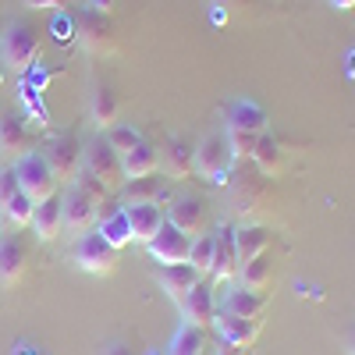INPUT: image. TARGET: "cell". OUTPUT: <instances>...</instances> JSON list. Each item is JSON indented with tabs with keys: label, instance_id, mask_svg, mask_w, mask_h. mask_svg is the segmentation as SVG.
Returning a JSON list of instances; mask_svg holds the SVG:
<instances>
[{
	"label": "cell",
	"instance_id": "cell-7",
	"mask_svg": "<svg viewBox=\"0 0 355 355\" xmlns=\"http://www.w3.org/2000/svg\"><path fill=\"white\" fill-rule=\"evenodd\" d=\"M231 164V153H227V142L224 135L210 132V135H202L196 146H192V171L199 178H206V182H220L224 171Z\"/></svg>",
	"mask_w": 355,
	"mask_h": 355
},
{
	"label": "cell",
	"instance_id": "cell-3",
	"mask_svg": "<svg viewBox=\"0 0 355 355\" xmlns=\"http://www.w3.org/2000/svg\"><path fill=\"white\" fill-rule=\"evenodd\" d=\"M82 171L85 174H93L96 182L114 196V192H121L125 185V171H121V153H114L107 139H93V142H85L82 146Z\"/></svg>",
	"mask_w": 355,
	"mask_h": 355
},
{
	"label": "cell",
	"instance_id": "cell-41",
	"mask_svg": "<svg viewBox=\"0 0 355 355\" xmlns=\"http://www.w3.org/2000/svg\"><path fill=\"white\" fill-rule=\"evenodd\" d=\"M345 352H348V355H355V327L348 331V341H345Z\"/></svg>",
	"mask_w": 355,
	"mask_h": 355
},
{
	"label": "cell",
	"instance_id": "cell-38",
	"mask_svg": "<svg viewBox=\"0 0 355 355\" xmlns=\"http://www.w3.org/2000/svg\"><path fill=\"white\" fill-rule=\"evenodd\" d=\"M210 4H214V8L220 11V18H224V11H227V8H234V4H245V0H210Z\"/></svg>",
	"mask_w": 355,
	"mask_h": 355
},
{
	"label": "cell",
	"instance_id": "cell-34",
	"mask_svg": "<svg viewBox=\"0 0 355 355\" xmlns=\"http://www.w3.org/2000/svg\"><path fill=\"white\" fill-rule=\"evenodd\" d=\"M15 192H21L18 189V178H15V167H0V210L11 202Z\"/></svg>",
	"mask_w": 355,
	"mask_h": 355
},
{
	"label": "cell",
	"instance_id": "cell-6",
	"mask_svg": "<svg viewBox=\"0 0 355 355\" xmlns=\"http://www.w3.org/2000/svg\"><path fill=\"white\" fill-rule=\"evenodd\" d=\"M100 206L93 196H89L85 189H78L75 182L68 185V192L61 196V214H64V231L71 234H85L96 227V217H100Z\"/></svg>",
	"mask_w": 355,
	"mask_h": 355
},
{
	"label": "cell",
	"instance_id": "cell-30",
	"mask_svg": "<svg viewBox=\"0 0 355 355\" xmlns=\"http://www.w3.org/2000/svg\"><path fill=\"white\" fill-rule=\"evenodd\" d=\"M224 142H227L231 160H252L259 135H256V132H245V128H231V125H224Z\"/></svg>",
	"mask_w": 355,
	"mask_h": 355
},
{
	"label": "cell",
	"instance_id": "cell-18",
	"mask_svg": "<svg viewBox=\"0 0 355 355\" xmlns=\"http://www.w3.org/2000/svg\"><path fill=\"white\" fill-rule=\"evenodd\" d=\"M160 150V174L171 178V182H185L192 178V146L185 139H167Z\"/></svg>",
	"mask_w": 355,
	"mask_h": 355
},
{
	"label": "cell",
	"instance_id": "cell-27",
	"mask_svg": "<svg viewBox=\"0 0 355 355\" xmlns=\"http://www.w3.org/2000/svg\"><path fill=\"white\" fill-rule=\"evenodd\" d=\"M167 355H206V331L202 327H196V323H182V327L174 331V338H171V348H167Z\"/></svg>",
	"mask_w": 355,
	"mask_h": 355
},
{
	"label": "cell",
	"instance_id": "cell-33",
	"mask_svg": "<svg viewBox=\"0 0 355 355\" xmlns=\"http://www.w3.org/2000/svg\"><path fill=\"white\" fill-rule=\"evenodd\" d=\"M103 139H107V146H110V150L114 153H128L132 150V146L142 139L132 125H125V121H117V125H110L107 132H103Z\"/></svg>",
	"mask_w": 355,
	"mask_h": 355
},
{
	"label": "cell",
	"instance_id": "cell-32",
	"mask_svg": "<svg viewBox=\"0 0 355 355\" xmlns=\"http://www.w3.org/2000/svg\"><path fill=\"white\" fill-rule=\"evenodd\" d=\"M189 266L199 277H210V266H214V234H196L192 249H189Z\"/></svg>",
	"mask_w": 355,
	"mask_h": 355
},
{
	"label": "cell",
	"instance_id": "cell-25",
	"mask_svg": "<svg viewBox=\"0 0 355 355\" xmlns=\"http://www.w3.org/2000/svg\"><path fill=\"white\" fill-rule=\"evenodd\" d=\"M121 196H125V202H157V206H164L171 199L164 178H157V174H150V178H128V182L121 185Z\"/></svg>",
	"mask_w": 355,
	"mask_h": 355
},
{
	"label": "cell",
	"instance_id": "cell-22",
	"mask_svg": "<svg viewBox=\"0 0 355 355\" xmlns=\"http://www.w3.org/2000/svg\"><path fill=\"white\" fill-rule=\"evenodd\" d=\"M220 309L231 313V316H242V320H259L263 309H266V299L259 291H249V288H227L224 299H220Z\"/></svg>",
	"mask_w": 355,
	"mask_h": 355
},
{
	"label": "cell",
	"instance_id": "cell-4",
	"mask_svg": "<svg viewBox=\"0 0 355 355\" xmlns=\"http://www.w3.org/2000/svg\"><path fill=\"white\" fill-rule=\"evenodd\" d=\"M75 266L93 277H107L117 270V249L103 239L100 231H85L82 239L75 242V252H71Z\"/></svg>",
	"mask_w": 355,
	"mask_h": 355
},
{
	"label": "cell",
	"instance_id": "cell-37",
	"mask_svg": "<svg viewBox=\"0 0 355 355\" xmlns=\"http://www.w3.org/2000/svg\"><path fill=\"white\" fill-rule=\"evenodd\" d=\"M21 4H25V8H36V11H40V8H64L68 0H21Z\"/></svg>",
	"mask_w": 355,
	"mask_h": 355
},
{
	"label": "cell",
	"instance_id": "cell-12",
	"mask_svg": "<svg viewBox=\"0 0 355 355\" xmlns=\"http://www.w3.org/2000/svg\"><path fill=\"white\" fill-rule=\"evenodd\" d=\"M125 206V220H128V231H132V242L139 245H150L153 234L164 227V206L157 202H121Z\"/></svg>",
	"mask_w": 355,
	"mask_h": 355
},
{
	"label": "cell",
	"instance_id": "cell-8",
	"mask_svg": "<svg viewBox=\"0 0 355 355\" xmlns=\"http://www.w3.org/2000/svg\"><path fill=\"white\" fill-rule=\"evenodd\" d=\"M43 157H46V164H50V171H53V182H57V185H71L75 174L82 171V146H78L75 135H57V139H50V146H46Z\"/></svg>",
	"mask_w": 355,
	"mask_h": 355
},
{
	"label": "cell",
	"instance_id": "cell-13",
	"mask_svg": "<svg viewBox=\"0 0 355 355\" xmlns=\"http://www.w3.org/2000/svg\"><path fill=\"white\" fill-rule=\"evenodd\" d=\"M36 150V139L33 132L25 128V121L8 110V114H0V157H8V160H18L25 153H33Z\"/></svg>",
	"mask_w": 355,
	"mask_h": 355
},
{
	"label": "cell",
	"instance_id": "cell-11",
	"mask_svg": "<svg viewBox=\"0 0 355 355\" xmlns=\"http://www.w3.org/2000/svg\"><path fill=\"white\" fill-rule=\"evenodd\" d=\"M146 249H150V256H153L160 266H178V263H189L192 239H189V234H182L174 224L164 220V227L153 234V242L146 245Z\"/></svg>",
	"mask_w": 355,
	"mask_h": 355
},
{
	"label": "cell",
	"instance_id": "cell-36",
	"mask_svg": "<svg viewBox=\"0 0 355 355\" xmlns=\"http://www.w3.org/2000/svg\"><path fill=\"white\" fill-rule=\"evenodd\" d=\"M100 355H135V348H132L128 341H110Z\"/></svg>",
	"mask_w": 355,
	"mask_h": 355
},
{
	"label": "cell",
	"instance_id": "cell-21",
	"mask_svg": "<svg viewBox=\"0 0 355 355\" xmlns=\"http://www.w3.org/2000/svg\"><path fill=\"white\" fill-rule=\"evenodd\" d=\"M270 245H274V231H270V227H263V224H242V227H234V249H239V266H242L245 259L263 256Z\"/></svg>",
	"mask_w": 355,
	"mask_h": 355
},
{
	"label": "cell",
	"instance_id": "cell-28",
	"mask_svg": "<svg viewBox=\"0 0 355 355\" xmlns=\"http://www.w3.org/2000/svg\"><path fill=\"white\" fill-rule=\"evenodd\" d=\"M252 160L259 164V171L263 174H270V178H277L281 171H284V153H281V146H277V139L274 135H259V142H256V153H252Z\"/></svg>",
	"mask_w": 355,
	"mask_h": 355
},
{
	"label": "cell",
	"instance_id": "cell-31",
	"mask_svg": "<svg viewBox=\"0 0 355 355\" xmlns=\"http://www.w3.org/2000/svg\"><path fill=\"white\" fill-rule=\"evenodd\" d=\"M33 210H36V199H28L25 192H15L11 202L4 206V210H0V217H4L15 231H21V227L33 224Z\"/></svg>",
	"mask_w": 355,
	"mask_h": 355
},
{
	"label": "cell",
	"instance_id": "cell-26",
	"mask_svg": "<svg viewBox=\"0 0 355 355\" xmlns=\"http://www.w3.org/2000/svg\"><path fill=\"white\" fill-rule=\"evenodd\" d=\"M234 281H239L242 288H249V291H266V288H270V281H274V266H270V256H256V259H245L242 266H239V277H234Z\"/></svg>",
	"mask_w": 355,
	"mask_h": 355
},
{
	"label": "cell",
	"instance_id": "cell-20",
	"mask_svg": "<svg viewBox=\"0 0 355 355\" xmlns=\"http://www.w3.org/2000/svg\"><path fill=\"white\" fill-rule=\"evenodd\" d=\"M121 171H125V182L128 178H150L160 174V150L153 142L139 139L128 153H121Z\"/></svg>",
	"mask_w": 355,
	"mask_h": 355
},
{
	"label": "cell",
	"instance_id": "cell-9",
	"mask_svg": "<svg viewBox=\"0 0 355 355\" xmlns=\"http://www.w3.org/2000/svg\"><path fill=\"white\" fill-rule=\"evenodd\" d=\"M239 277V249H234V227L220 224L214 231V266H210V281L214 288L231 284Z\"/></svg>",
	"mask_w": 355,
	"mask_h": 355
},
{
	"label": "cell",
	"instance_id": "cell-29",
	"mask_svg": "<svg viewBox=\"0 0 355 355\" xmlns=\"http://www.w3.org/2000/svg\"><path fill=\"white\" fill-rule=\"evenodd\" d=\"M227 125L231 128H245V132H256V135H263L266 132V114L256 107V103H234L231 107V114H227Z\"/></svg>",
	"mask_w": 355,
	"mask_h": 355
},
{
	"label": "cell",
	"instance_id": "cell-2",
	"mask_svg": "<svg viewBox=\"0 0 355 355\" xmlns=\"http://www.w3.org/2000/svg\"><path fill=\"white\" fill-rule=\"evenodd\" d=\"M75 40L85 53L93 57H107L117 50V28L107 18V11H93V8H78L75 15Z\"/></svg>",
	"mask_w": 355,
	"mask_h": 355
},
{
	"label": "cell",
	"instance_id": "cell-35",
	"mask_svg": "<svg viewBox=\"0 0 355 355\" xmlns=\"http://www.w3.org/2000/svg\"><path fill=\"white\" fill-rule=\"evenodd\" d=\"M75 185H78V189H85V192L93 196L96 202H107V199H110V192H107V189L96 182L93 174H85V171H78V174H75Z\"/></svg>",
	"mask_w": 355,
	"mask_h": 355
},
{
	"label": "cell",
	"instance_id": "cell-19",
	"mask_svg": "<svg viewBox=\"0 0 355 355\" xmlns=\"http://www.w3.org/2000/svg\"><path fill=\"white\" fill-rule=\"evenodd\" d=\"M89 121L100 132H107L110 125L121 121V103H117V93L107 82L93 85V93H89Z\"/></svg>",
	"mask_w": 355,
	"mask_h": 355
},
{
	"label": "cell",
	"instance_id": "cell-16",
	"mask_svg": "<svg viewBox=\"0 0 355 355\" xmlns=\"http://www.w3.org/2000/svg\"><path fill=\"white\" fill-rule=\"evenodd\" d=\"M214 327H217V338H220V341H227V345H234V348L249 352L263 323H259V320H242V316H231V313L217 309V316H214Z\"/></svg>",
	"mask_w": 355,
	"mask_h": 355
},
{
	"label": "cell",
	"instance_id": "cell-39",
	"mask_svg": "<svg viewBox=\"0 0 355 355\" xmlns=\"http://www.w3.org/2000/svg\"><path fill=\"white\" fill-rule=\"evenodd\" d=\"M217 355H245V352L234 348V345H227V341H220V345H217Z\"/></svg>",
	"mask_w": 355,
	"mask_h": 355
},
{
	"label": "cell",
	"instance_id": "cell-10",
	"mask_svg": "<svg viewBox=\"0 0 355 355\" xmlns=\"http://www.w3.org/2000/svg\"><path fill=\"white\" fill-rule=\"evenodd\" d=\"M167 224H174L182 234L196 239L206 231V202L199 196H171L167 199Z\"/></svg>",
	"mask_w": 355,
	"mask_h": 355
},
{
	"label": "cell",
	"instance_id": "cell-40",
	"mask_svg": "<svg viewBox=\"0 0 355 355\" xmlns=\"http://www.w3.org/2000/svg\"><path fill=\"white\" fill-rule=\"evenodd\" d=\"M327 4H331L334 11H352V8H355V0H327Z\"/></svg>",
	"mask_w": 355,
	"mask_h": 355
},
{
	"label": "cell",
	"instance_id": "cell-14",
	"mask_svg": "<svg viewBox=\"0 0 355 355\" xmlns=\"http://www.w3.org/2000/svg\"><path fill=\"white\" fill-rule=\"evenodd\" d=\"M28 270V245L18 234H0V284L15 288Z\"/></svg>",
	"mask_w": 355,
	"mask_h": 355
},
{
	"label": "cell",
	"instance_id": "cell-5",
	"mask_svg": "<svg viewBox=\"0 0 355 355\" xmlns=\"http://www.w3.org/2000/svg\"><path fill=\"white\" fill-rule=\"evenodd\" d=\"M15 178H18V189L28 199H36V202L57 192L53 171H50V164H46V157L40 150H33V153H25V157L15 160Z\"/></svg>",
	"mask_w": 355,
	"mask_h": 355
},
{
	"label": "cell",
	"instance_id": "cell-1",
	"mask_svg": "<svg viewBox=\"0 0 355 355\" xmlns=\"http://www.w3.org/2000/svg\"><path fill=\"white\" fill-rule=\"evenodd\" d=\"M40 50H43V36H40V25L28 21V18H15L4 25L0 33V61H4L8 71H28L40 61Z\"/></svg>",
	"mask_w": 355,
	"mask_h": 355
},
{
	"label": "cell",
	"instance_id": "cell-17",
	"mask_svg": "<svg viewBox=\"0 0 355 355\" xmlns=\"http://www.w3.org/2000/svg\"><path fill=\"white\" fill-rule=\"evenodd\" d=\"M33 234L40 242H57L61 239V231H64V214H61V196H46L36 202V210H33Z\"/></svg>",
	"mask_w": 355,
	"mask_h": 355
},
{
	"label": "cell",
	"instance_id": "cell-24",
	"mask_svg": "<svg viewBox=\"0 0 355 355\" xmlns=\"http://www.w3.org/2000/svg\"><path fill=\"white\" fill-rule=\"evenodd\" d=\"M96 231L103 239L121 252L128 242H132V231H128V220H125V206H100V217H96Z\"/></svg>",
	"mask_w": 355,
	"mask_h": 355
},
{
	"label": "cell",
	"instance_id": "cell-23",
	"mask_svg": "<svg viewBox=\"0 0 355 355\" xmlns=\"http://www.w3.org/2000/svg\"><path fill=\"white\" fill-rule=\"evenodd\" d=\"M196 281H199V274L192 270L189 263H178V266H160V270H157V284L167 291V299H171V302H178V306H182V299L189 295V288H192Z\"/></svg>",
	"mask_w": 355,
	"mask_h": 355
},
{
	"label": "cell",
	"instance_id": "cell-15",
	"mask_svg": "<svg viewBox=\"0 0 355 355\" xmlns=\"http://www.w3.org/2000/svg\"><path fill=\"white\" fill-rule=\"evenodd\" d=\"M182 316L196 327H210L214 316H217V299H214V288L206 284L202 277L189 288V295L182 299Z\"/></svg>",
	"mask_w": 355,
	"mask_h": 355
}]
</instances>
